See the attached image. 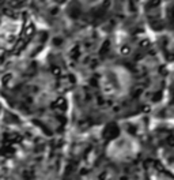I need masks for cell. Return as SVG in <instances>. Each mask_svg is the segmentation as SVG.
<instances>
[{
    "mask_svg": "<svg viewBox=\"0 0 174 180\" xmlns=\"http://www.w3.org/2000/svg\"><path fill=\"white\" fill-rule=\"evenodd\" d=\"M86 180H174L158 158L150 131L114 126L88 147Z\"/></svg>",
    "mask_w": 174,
    "mask_h": 180,
    "instance_id": "cell-1",
    "label": "cell"
},
{
    "mask_svg": "<svg viewBox=\"0 0 174 180\" xmlns=\"http://www.w3.org/2000/svg\"><path fill=\"white\" fill-rule=\"evenodd\" d=\"M97 92L108 105L118 104L132 97L135 79L132 74L121 66H109L101 70L97 77Z\"/></svg>",
    "mask_w": 174,
    "mask_h": 180,
    "instance_id": "cell-2",
    "label": "cell"
},
{
    "mask_svg": "<svg viewBox=\"0 0 174 180\" xmlns=\"http://www.w3.org/2000/svg\"><path fill=\"white\" fill-rule=\"evenodd\" d=\"M148 131L158 158L174 175V124H155Z\"/></svg>",
    "mask_w": 174,
    "mask_h": 180,
    "instance_id": "cell-3",
    "label": "cell"
}]
</instances>
